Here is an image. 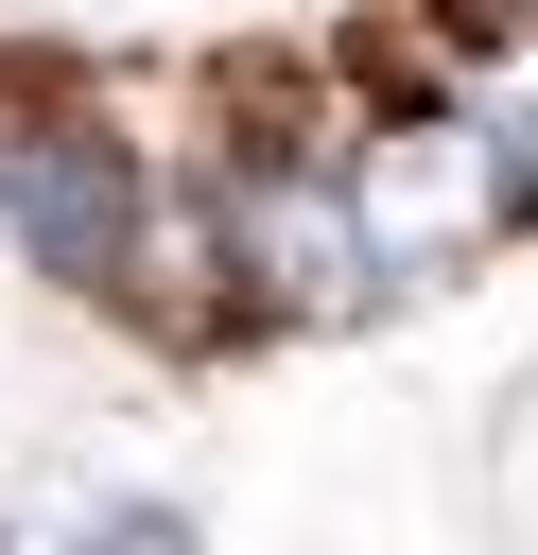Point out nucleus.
Returning a JSON list of instances; mask_svg holds the SVG:
<instances>
[{
  "label": "nucleus",
  "mask_w": 538,
  "mask_h": 555,
  "mask_svg": "<svg viewBox=\"0 0 538 555\" xmlns=\"http://www.w3.org/2000/svg\"><path fill=\"white\" fill-rule=\"evenodd\" d=\"M0 225H17L35 278H69V295H139L156 156H139L104 104H0Z\"/></svg>",
  "instance_id": "1"
}]
</instances>
